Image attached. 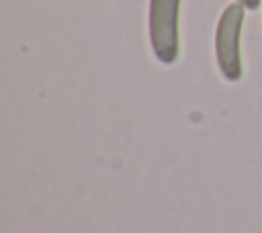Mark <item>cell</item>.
<instances>
[{"label":"cell","mask_w":262,"mask_h":233,"mask_svg":"<svg viewBox=\"0 0 262 233\" xmlns=\"http://www.w3.org/2000/svg\"><path fill=\"white\" fill-rule=\"evenodd\" d=\"M180 2L182 0H149L147 33L154 55L160 63L170 65L180 55Z\"/></svg>","instance_id":"1"},{"label":"cell","mask_w":262,"mask_h":233,"mask_svg":"<svg viewBox=\"0 0 262 233\" xmlns=\"http://www.w3.org/2000/svg\"><path fill=\"white\" fill-rule=\"evenodd\" d=\"M246 6L239 2H231L223 8L217 31H215V55L217 65L227 82H237L244 76V63H242V27H244Z\"/></svg>","instance_id":"2"},{"label":"cell","mask_w":262,"mask_h":233,"mask_svg":"<svg viewBox=\"0 0 262 233\" xmlns=\"http://www.w3.org/2000/svg\"><path fill=\"white\" fill-rule=\"evenodd\" d=\"M235 2H239L242 6H246V10H256L260 6V0H235Z\"/></svg>","instance_id":"3"}]
</instances>
